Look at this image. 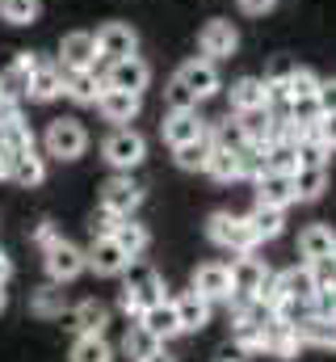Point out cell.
<instances>
[{"mask_svg": "<svg viewBox=\"0 0 336 362\" xmlns=\"http://www.w3.org/2000/svg\"><path fill=\"white\" fill-rule=\"evenodd\" d=\"M193 291L202 295V299H232V266H219V262H206V266H198L193 274Z\"/></svg>", "mask_w": 336, "mask_h": 362, "instance_id": "cell-15", "label": "cell"}, {"mask_svg": "<svg viewBox=\"0 0 336 362\" xmlns=\"http://www.w3.org/2000/svg\"><path fill=\"white\" fill-rule=\"evenodd\" d=\"M256 202H260V206H277V211H286V206L294 202L290 173H260V177H256Z\"/></svg>", "mask_w": 336, "mask_h": 362, "instance_id": "cell-20", "label": "cell"}, {"mask_svg": "<svg viewBox=\"0 0 336 362\" xmlns=\"http://www.w3.org/2000/svg\"><path fill=\"white\" fill-rule=\"evenodd\" d=\"M47 177V165H42V156L34 152V148H25V152H13V169H8V181H17V185H38V181Z\"/></svg>", "mask_w": 336, "mask_h": 362, "instance_id": "cell-29", "label": "cell"}, {"mask_svg": "<svg viewBox=\"0 0 336 362\" xmlns=\"http://www.w3.org/2000/svg\"><path fill=\"white\" fill-rule=\"evenodd\" d=\"M299 253H303L307 266L328 262V257L336 253V232L328 228V223H311V228H303V236H299Z\"/></svg>", "mask_w": 336, "mask_h": 362, "instance_id": "cell-16", "label": "cell"}, {"mask_svg": "<svg viewBox=\"0 0 336 362\" xmlns=\"http://www.w3.org/2000/svg\"><path fill=\"white\" fill-rule=\"evenodd\" d=\"M80 270H84V249H76L72 240H59V245L47 249V274L55 282H72Z\"/></svg>", "mask_w": 336, "mask_h": 362, "instance_id": "cell-14", "label": "cell"}, {"mask_svg": "<svg viewBox=\"0 0 336 362\" xmlns=\"http://www.w3.org/2000/svg\"><path fill=\"white\" fill-rule=\"evenodd\" d=\"M105 325H109V308H105L101 299L76 303V312H72V329H76V333H101Z\"/></svg>", "mask_w": 336, "mask_h": 362, "instance_id": "cell-30", "label": "cell"}, {"mask_svg": "<svg viewBox=\"0 0 336 362\" xmlns=\"http://www.w3.org/2000/svg\"><path fill=\"white\" fill-rule=\"evenodd\" d=\"M176 320H181V329H202V325H210V299H202L198 291H185V295H176Z\"/></svg>", "mask_w": 336, "mask_h": 362, "instance_id": "cell-27", "label": "cell"}, {"mask_svg": "<svg viewBox=\"0 0 336 362\" xmlns=\"http://www.w3.org/2000/svg\"><path fill=\"white\" fill-rule=\"evenodd\" d=\"M92 64H97V38L84 34V30L64 34V42H59V68L64 72H80V68H92Z\"/></svg>", "mask_w": 336, "mask_h": 362, "instance_id": "cell-9", "label": "cell"}, {"mask_svg": "<svg viewBox=\"0 0 336 362\" xmlns=\"http://www.w3.org/2000/svg\"><path fill=\"white\" fill-rule=\"evenodd\" d=\"M316 135H320L328 148H336V110H324V118L316 122Z\"/></svg>", "mask_w": 336, "mask_h": 362, "instance_id": "cell-51", "label": "cell"}, {"mask_svg": "<svg viewBox=\"0 0 336 362\" xmlns=\"http://www.w3.org/2000/svg\"><path fill=\"white\" fill-rule=\"evenodd\" d=\"M273 282H277L282 299H316V274H311V266H290V270L277 274Z\"/></svg>", "mask_w": 336, "mask_h": 362, "instance_id": "cell-26", "label": "cell"}, {"mask_svg": "<svg viewBox=\"0 0 336 362\" xmlns=\"http://www.w3.org/2000/svg\"><path fill=\"white\" fill-rule=\"evenodd\" d=\"M236 122H240V131H244L248 144H265V135L273 127V114H269V105H256V110H240Z\"/></svg>", "mask_w": 336, "mask_h": 362, "instance_id": "cell-35", "label": "cell"}, {"mask_svg": "<svg viewBox=\"0 0 336 362\" xmlns=\"http://www.w3.org/2000/svg\"><path fill=\"white\" fill-rule=\"evenodd\" d=\"M0 312H4V291H0Z\"/></svg>", "mask_w": 336, "mask_h": 362, "instance_id": "cell-58", "label": "cell"}, {"mask_svg": "<svg viewBox=\"0 0 336 362\" xmlns=\"http://www.w3.org/2000/svg\"><path fill=\"white\" fill-rule=\"evenodd\" d=\"M59 240H64V236H59V228H55V223H42V228L34 232V245H38L42 253H47L51 245H59Z\"/></svg>", "mask_w": 336, "mask_h": 362, "instance_id": "cell-53", "label": "cell"}, {"mask_svg": "<svg viewBox=\"0 0 336 362\" xmlns=\"http://www.w3.org/2000/svg\"><path fill=\"white\" fill-rule=\"evenodd\" d=\"M265 278H269V266L260 257H252V253H240V262H232V295L252 299Z\"/></svg>", "mask_w": 336, "mask_h": 362, "instance_id": "cell-12", "label": "cell"}, {"mask_svg": "<svg viewBox=\"0 0 336 362\" xmlns=\"http://www.w3.org/2000/svg\"><path fill=\"white\" fill-rule=\"evenodd\" d=\"M236 160H240V177H260V173H269V152H265V144H244L240 152H236Z\"/></svg>", "mask_w": 336, "mask_h": 362, "instance_id": "cell-37", "label": "cell"}, {"mask_svg": "<svg viewBox=\"0 0 336 362\" xmlns=\"http://www.w3.org/2000/svg\"><path fill=\"white\" fill-rule=\"evenodd\" d=\"M42 144H47V156H55V160H80L84 148H88V131L76 118H55L47 127Z\"/></svg>", "mask_w": 336, "mask_h": 362, "instance_id": "cell-2", "label": "cell"}, {"mask_svg": "<svg viewBox=\"0 0 336 362\" xmlns=\"http://www.w3.org/2000/svg\"><path fill=\"white\" fill-rule=\"evenodd\" d=\"M332 266H336V253H332Z\"/></svg>", "mask_w": 336, "mask_h": 362, "instance_id": "cell-59", "label": "cell"}, {"mask_svg": "<svg viewBox=\"0 0 336 362\" xmlns=\"http://www.w3.org/2000/svg\"><path fill=\"white\" fill-rule=\"evenodd\" d=\"M198 47H202V55H206V59H227V55H236L240 34H236V25H232V21L215 17V21H206V25H202Z\"/></svg>", "mask_w": 336, "mask_h": 362, "instance_id": "cell-8", "label": "cell"}, {"mask_svg": "<svg viewBox=\"0 0 336 362\" xmlns=\"http://www.w3.org/2000/svg\"><path fill=\"white\" fill-rule=\"evenodd\" d=\"M265 350H269L273 358H294V354L303 350V341H299L294 325H286V320H269V325H265Z\"/></svg>", "mask_w": 336, "mask_h": 362, "instance_id": "cell-25", "label": "cell"}, {"mask_svg": "<svg viewBox=\"0 0 336 362\" xmlns=\"http://www.w3.org/2000/svg\"><path fill=\"white\" fill-rule=\"evenodd\" d=\"M72 362H114V350L101 333H80L72 346Z\"/></svg>", "mask_w": 336, "mask_h": 362, "instance_id": "cell-34", "label": "cell"}, {"mask_svg": "<svg viewBox=\"0 0 336 362\" xmlns=\"http://www.w3.org/2000/svg\"><path fill=\"white\" fill-rule=\"evenodd\" d=\"M316 97H320V105H324V110H336V81H328V85L320 81V93H316Z\"/></svg>", "mask_w": 336, "mask_h": 362, "instance_id": "cell-55", "label": "cell"}, {"mask_svg": "<svg viewBox=\"0 0 336 362\" xmlns=\"http://www.w3.org/2000/svg\"><path fill=\"white\" fill-rule=\"evenodd\" d=\"M273 4H277V0H240V8H244L248 17H260V13H269Z\"/></svg>", "mask_w": 336, "mask_h": 362, "instance_id": "cell-54", "label": "cell"}, {"mask_svg": "<svg viewBox=\"0 0 336 362\" xmlns=\"http://www.w3.org/2000/svg\"><path fill=\"white\" fill-rule=\"evenodd\" d=\"M126 253L114 245V236H92V249L84 253V266L88 270H97V274H105V278H114V274H122L126 270Z\"/></svg>", "mask_w": 336, "mask_h": 362, "instance_id": "cell-11", "label": "cell"}, {"mask_svg": "<svg viewBox=\"0 0 336 362\" xmlns=\"http://www.w3.org/2000/svg\"><path fill=\"white\" fill-rule=\"evenodd\" d=\"M143 152H148V144H143V135L131 131V127H118V131L101 144V156H105L114 169H135V165L143 160Z\"/></svg>", "mask_w": 336, "mask_h": 362, "instance_id": "cell-4", "label": "cell"}, {"mask_svg": "<svg viewBox=\"0 0 336 362\" xmlns=\"http://www.w3.org/2000/svg\"><path fill=\"white\" fill-rule=\"evenodd\" d=\"M8 274H13V262H8V257H4V249H0V286L8 282Z\"/></svg>", "mask_w": 336, "mask_h": 362, "instance_id": "cell-56", "label": "cell"}, {"mask_svg": "<svg viewBox=\"0 0 336 362\" xmlns=\"http://www.w3.org/2000/svg\"><path fill=\"white\" fill-rule=\"evenodd\" d=\"M290 185H294V202H316L328 189V169L324 165H299L290 173Z\"/></svg>", "mask_w": 336, "mask_h": 362, "instance_id": "cell-22", "label": "cell"}, {"mask_svg": "<svg viewBox=\"0 0 336 362\" xmlns=\"http://www.w3.org/2000/svg\"><path fill=\"white\" fill-rule=\"evenodd\" d=\"M248 223H252V232H256V240H273V236H282V228H286V211L256 202V211L248 215Z\"/></svg>", "mask_w": 336, "mask_h": 362, "instance_id": "cell-33", "label": "cell"}, {"mask_svg": "<svg viewBox=\"0 0 336 362\" xmlns=\"http://www.w3.org/2000/svg\"><path fill=\"white\" fill-rule=\"evenodd\" d=\"M328 152H332V148H328V144L316 135V127H311V131H303V139L294 144V156H299V165H324V160H328Z\"/></svg>", "mask_w": 336, "mask_h": 362, "instance_id": "cell-38", "label": "cell"}, {"mask_svg": "<svg viewBox=\"0 0 336 362\" xmlns=\"http://www.w3.org/2000/svg\"><path fill=\"white\" fill-rule=\"evenodd\" d=\"M139 362H172V358H168V350H164V346H156V350H152L148 358H139Z\"/></svg>", "mask_w": 336, "mask_h": 362, "instance_id": "cell-57", "label": "cell"}, {"mask_svg": "<svg viewBox=\"0 0 336 362\" xmlns=\"http://www.w3.org/2000/svg\"><path fill=\"white\" fill-rule=\"evenodd\" d=\"M294 333H299V341H303V346L336 350V316H320V312H311L307 320H299V325H294Z\"/></svg>", "mask_w": 336, "mask_h": 362, "instance_id": "cell-21", "label": "cell"}, {"mask_svg": "<svg viewBox=\"0 0 336 362\" xmlns=\"http://www.w3.org/2000/svg\"><path fill=\"white\" fill-rule=\"evenodd\" d=\"M172 152H176V165H181V169H206V160H210V152H215V139H210V131H202L198 139L172 148Z\"/></svg>", "mask_w": 336, "mask_h": 362, "instance_id": "cell-31", "label": "cell"}, {"mask_svg": "<svg viewBox=\"0 0 336 362\" xmlns=\"http://www.w3.org/2000/svg\"><path fill=\"white\" fill-rule=\"evenodd\" d=\"M206 236H210L219 249H232V253H252V249L260 245L248 219H236V215H227V211L210 215V223H206Z\"/></svg>", "mask_w": 336, "mask_h": 362, "instance_id": "cell-3", "label": "cell"}, {"mask_svg": "<svg viewBox=\"0 0 336 362\" xmlns=\"http://www.w3.org/2000/svg\"><path fill=\"white\" fill-rule=\"evenodd\" d=\"M265 152H269V173H294L299 169L294 144H265Z\"/></svg>", "mask_w": 336, "mask_h": 362, "instance_id": "cell-45", "label": "cell"}, {"mask_svg": "<svg viewBox=\"0 0 336 362\" xmlns=\"http://www.w3.org/2000/svg\"><path fill=\"white\" fill-rule=\"evenodd\" d=\"M311 274H316V291H328V286L336 282V266H332V257H328V262H316V266H311Z\"/></svg>", "mask_w": 336, "mask_h": 362, "instance_id": "cell-52", "label": "cell"}, {"mask_svg": "<svg viewBox=\"0 0 336 362\" xmlns=\"http://www.w3.org/2000/svg\"><path fill=\"white\" fill-rule=\"evenodd\" d=\"M282 93H286V101H299V97H316V93H320V76H316L311 68H294V72H290V81L282 85Z\"/></svg>", "mask_w": 336, "mask_h": 362, "instance_id": "cell-39", "label": "cell"}, {"mask_svg": "<svg viewBox=\"0 0 336 362\" xmlns=\"http://www.w3.org/2000/svg\"><path fill=\"white\" fill-rule=\"evenodd\" d=\"M109 236H114V245H118L126 257H139V253L148 249V228L135 223V219H118V228H114Z\"/></svg>", "mask_w": 336, "mask_h": 362, "instance_id": "cell-32", "label": "cell"}, {"mask_svg": "<svg viewBox=\"0 0 336 362\" xmlns=\"http://www.w3.org/2000/svg\"><path fill=\"white\" fill-rule=\"evenodd\" d=\"M92 38H97V55H105L109 64H114V59H126V55L139 51V34H135L126 21H105Z\"/></svg>", "mask_w": 336, "mask_h": 362, "instance_id": "cell-6", "label": "cell"}, {"mask_svg": "<svg viewBox=\"0 0 336 362\" xmlns=\"http://www.w3.org/2000/svg\"><path fill=\"white\" fill-rule=\"evenodd\" d=\"M55 97H64V68H59V59H42V55H38V68L30 72L25 101L47 105V101H55Z\"/></svg>", "mask_w": 336, "mask_h": 362, "instance_id": "cell-7", "label": "cell"}, {"mask_svg": "<svg viewBox=\"0 0 336 362\" xmlns=\"http://www.w3.org/2000/svg\"><path fill=\"white\" fill-rule=\"evenodd\" d=\"M193 97L202 101V97H215L219 93V72H215V59H189V64H181V72H176Z\"/></svg>", "mask_w": 336, "mask_h": 362, "instance_id": "cell-18", "label": "cell"}, {"mask_svg": "<svg viewBox=\"0 0 336 362\" xmlns=\"http://www.w3.org/2000/svg\"><path fill=\"white\" fill-rule=\"evenodd\" d=\"M122 274H126V291H122V312L126 316H143L152 303L164 299V282H160V274L152 270V266H139L131 257Z\"/></svg>", "mask_w": 336, "mask_h": 362, "instance_id": "cell-1", "label": "cell"}, {"mask_svg": "<svg viewBox=\"0 0 336 362\" xmlns=\"http://www.w3.org/2000/svg\"><path fill=\"white\" fill-rule=\"evenodd\" d=\"M269 97H273V89H269L265 81H256V76H244V81H236V85H232V110L240 114V110L269 105Z\"/></svg>", "mask_w": 336, "mask_h": 362, "instance_id": "cell-28", "label": "cell"}, {"mask_svg": "<svg viewBox=\"0 0 336 362\" xmlns=\"http://www.w3.org/2000/svg\"><path fill=\"white\" fill-rule=\"evenodd\" d=\"M0 17L8 25H30L38 17V0H0Z\"/></svg>", "mask_w": 336, "mask_h": 362, "instance_id": "cell-44", "label": "cell"}, {"mask_svg": "<svg viewBox=\"0 0 336 362\" xmlns=\"http://www.w3.org/2000/svg\"><path fill=\"white\" fill-rule=\"evenodd\" d=\"M156 346H160V341H156V337H152L143 325H131V329H126V337H122V350H126V358H135V362L148 358Z\"/></svg>", "mask_w": 336, "mask_h": 362, "instance_id": "cell-40", "label": "cell"}, {"mask_svg": "<svg viewBox=\"0 0 336 362\" xmlns=\"http://www.w3.org/2000/svg\"><path fill=\"white\" fill-rule=\"evenodd\" d=\"M219 362H227V358H219Z\"/></svg>", "mask_w": 336, "mask_h": 362, "instance_id": "cell-60", "label": "cell"}, {"mask_svg": "<svg viewBox=\"0 0 336 362\" xmlns=\"http://www.w3.org/2000/svg\"><path fill=\"white\" fill-rule=\"evenodd\" d=\"M320 118H324V105H320V97H299V101H290V122H294V127L311 131Z\"/></svg>", "mask_w": 336, "mask_h": 362, "instance_id": "cell-42", "label": "cell"}, {"mask_svg": "<svg viewBox=\"0 0 336 362\" xmlns=\"http://www.w3.org/2000/svg\"><path fill=\"white\" fill-rule=\"evenodd\" d=\"M210 139H215V148H227V152H240L248 139H244V131H240V122H219L215 131H210Z\"/></svg>", "mask_w": 336, "mask_h": 362, "instance_id": "cell-47", "label": "cell"}, {"mask_svg": "<svg viewBox=\"0 0 336 362\" xmlns=\"http://www.w3.org/2000/svg\"><path fill=\"white\" fill-rule=\"evenodd\" d=\"M0 135H4V148H8V152H25V148H34V131L25 127V118L0 122Z\"/></svg>", "mask_w": 336, "mask_h": 362, "instance_id": "cell-43", "label": "cell"}, {"mask_svg": "<svg viewBox=\"0 0 336 362\" xmlns=\"http://www.w3.org/2000/svg\"><path fill=\"white\" fill-rule=\"evenodd\" d=\"M101 89H105V81H101L92 68H80V72H64V93H68L76 105H97Z\"/></svg>", "mask_w": 336, "mask_h": 362, "instance_id": "cell-24", "label": "cell"}, {"mask_svg": "<svg viewBox=\"0 0 336 362\" xmlns=\"http://www.w3.org/2000/svg\"><path fill=\"white\" fill-rule=\"evenodd\" d=\"M38 68V55L34 51H21L4 72H0V97H13V101H25V89H30V72Z\"/></svg>", "mask_w": 336, "mask_h": 362, "instance_id": "cell-13", "label": "cell"}, {"mask_svg": "<svg viewBox=\"0 0 336 362\" xmlns=\"http://www.w3.org/2000/svg\"><path fill=\"white\" fill-rule=\"evenodd\" d=\"M139 93H126V89H101L97 97V110H101V118L105 122H131L135 114H139Z\"/></svg>", "mask_w": 336, "mask_h": 362, "instance_id": "cell-17", "label": "cell"}, {"mask_svg": "<svg viewBox=\"0 0 336 362\" xmlns=\"http://www.w3.org/2000/svg\"><path fill=\"white\" fill-rule=\"evenodd\" d=\"M139 202H143V189L131 177H109L101 185V211H109L118 219H131L139 211Z\"/></svg>", "mask_w": 336, "mask_h": 362, "instance_id": "cell-5", "label": "cell"}, {"mask_svg": "<svg viewBox=\"0 0 336 362\" xmlns=\"http://www.w3.org/2000/svg\"><path fill=\"white\" fill-rule=\"evenodd\" d=\"M206 173H210L215 181H236V177H240V160H236V152L215 148V152H210V160H206Z\"/></svg>", "mask_w": 336, "mask_h": 362, "instance_id": "cell-41", "label": "cell"}, {"mask_svg": "<svg viewBox=\"0 0 336 362\" xmlns=\"http://www.w3.org/2000/svg\"><path fill=\"white\" fill-rule=\"evenodd\" d=\"M240 316H244V320H252V325H260V329H265L269 320H277V316H273V308H269V303H260L256 295H252V299H244V312H240Z\"/></svg>", "mask_w": 336, "mask_h": 362, "instance_id": "cell-50", "label": "cell"}, {"mask_svg": "<svg viewBox=\"0 0 336 362\" xmlns=\"http://www.w3.org/2000/svg\"><path fill=\"white\" fill-rule=\"evenodd\" d=\"M232 346H236L240 354H256V350H265V329L240 316V320H236V329H232Z\"/></svg>", "mask_w": 336, "mask_h": 362, "instance_id": "cell-36", "label": "cell"}, {"mask_svg": "<svg viewBox=\"0 0 336 362\" xmlns=\"http://www.w3.org/2000/svg\"><path fill=\"white\" fill-rule=\"evenodd\" d=\"M139 325H143V329H148V333H152V337H156L160 346H164L168 337H176V333H181L176 308H172V303H164V299H160V303H152V308H148V312L139 316Z\"/></svg>", "mask_w": 336, "mask_h": 362, "instance_id": "cell-23", "label": "cell"}, {"mask_svg": "<svg viewBox=\"0 0 336 362\" xmlns=\"http://www.w3.org/2000/svg\"><path fill=\"white\" fill-rule=\"evenodd\" d=\"M202 131H206V122H202L193 110H168V118H164V144L168 148L189 144V139H198Z\"/></svg>", "mask_w": 336, "mask_h": 362, "instance_id": "cell-19", "label": "cell"}, {"mask_svg": "<svg viewBox=\"0 0 336 362\" xmlns=\"http://www.w3.org/2000/svg\"><path fill=\"white\" fill-rule=\"evenodd\" d=\"M34 312H38V316H59V312H64V291H59V286H42V291L34 295Z\"/></svg>", "mask_w": 336, "mask_h": 362, "instance_id": "cell-49", "label": "cell"}, {"mask_svg": "<svg viewBox=\"0 0 336 362\" xmlns=\"http://www.w3.org/2000/svg\"><path fill=\"white\" fill-rule=\"evenodd\" d=\"M294 68H299V64H294L290 55H273V59H269V68H265V85H269V89H282V85L290 81V72H294Z\"/></svg>", "mask_w": 336, "mask_h": 362, "instance_id": "cell-48", "label": "cell"}, {"mask_svg": "<svg viewBox=\"0 0 336 362\" xmlns=\"http://www.w3.org/2000/svg\"><path fill=\"white\" fill-rule=\"evenodd\" d=\"M152 81L148 64L139 55H126V59H114L109 72H105V89H126V93H143Z\"/></svg>", "mask_w": 336, "mask_h": 362, "instance_id": "cell-10", "label": "cell"}, {"mask_svg": "<svg viewBox=\"0 0 336 362\" xmlns=\"http://www.w3.org/2000/svg\"><path fill=\"white\" fill-rule=\"evenodd\" d=\"M164 105L168 110H198V97H193V89L181 81V76H172L164 89Z\"/></svg>", "mask_w": 336, "mask_h": 362, "instance_id": "cell-46", "label": "cell"}]
</instances>
